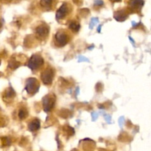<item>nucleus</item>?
I'll return each mask as SVG.
<instances>
[{
    "label": "nucleus",
    "instance_id": "f257e3e1",
    "mask_svg": "<svg viewBox=\"0 0 151 151\" xmlns=\"http://www.w3.org/2000/svg\"><path fill=\"white\" fill-rule=\"evenodd\" d=\"M40 84L38 80L35 78H29L27 80V84L25 90L27 93L30 95H34L39 90Z\"/></svg>",
    "mask_w": 151,
    "mask_h": 151
},
{
    "label": "nucleus",
    "instance_id": "f03ea898",
    "mask_svg": "<svg viewBox=\"0 0 151 151\" xmlns=\"http://www.w3.org/2000/svg\"><path fill=\"white\" fill-rule=\"evenodd\" d=\"M44 64V59L41 56L38 54H34L31 56L29 62L27 63V66L32 70H37L40 67L42 66Z\"/></svg>",
    "mask_w": 151,
    "mask_h": 151
},
{
    "label": "nucleus",
    "instance_id": "7ed1b4c3",
    "mask_svg": "<svg viewBox=\"0 0 151 151\" xmlns=\"http://www.w3.org/2000/svg\"><path fill=\"white\" fill-rule=\"evenodd\" d=\"M55 97L52 94H48L43 99V107L45 112H50L55 106Z\"/></svg>",
    "mask_w": 151,
    "mask_h": 151
},
{
    "label": "nucleus",
    "instance_id": "20e7f679",
    "mask_svg": "<svg viewBox=\"0 0 151 151\" xmlns=\"http://www.w3.org/2000/svg\"><path fill=\"white\" fill-rule=\"evenodd\" d=\"M55 38L56 44L58 45L59 47H62V46H64L65 44H66L69 41V37H68V35L64 32L63 30H60L58 31L55 34Z\"/></svg>",
    "mask_w": 151,
    "mask_h": 151
},
{
    "label": "nucleus",
    "instance_id": "39448f33",
    "mask_svg": "<svg viewBox=\"0 0 151 151\" xmlns=\"http://www.w3.org/2000/svg\"><path fill=\"white\" fill-rule=\"evenodd\" d=\"M53 77H54V71L51 68H47V69L44 70L41 74V80L45 84H51Z\"/></svg>",
    "mask_w": 151,
    "mask_h": 151
},
{
    "label": "nucleus",
    "instance_id": "423d86ee",
    "mask_svg": "<svg viewBox=\"0 0 151 151\" xmlns=\"http://www.w3.org/2000/svg\"><path fill=\"white\" fill-rule=\"evenodd\" d=\"M68 12H69V5H68L67 3H63L60 6V8L57 10V13H56V19L58 20L63 19V18H64L68 14Z\"/></svg>",
    "mask_w": 151,
    "mask_h": 151
},
{
    "label": "nucleus",
    "instance_id": "0eeeda50",
    "mask_svg": "<svg viewBox=\"0 0 151 151\" xmlns=\"http://www.w3.org/2000/svg\"><path fill=\"white\" fill-rule=\"evenodd\" d=\"M49 28L47 25H41L36 28V35L38 38H44L48 36Z\"/></svg>",
    "mask_w": 151,
    "mask_h": 151
},
{
    "label": "nucleus",
    "instance_id": "6e6552de",
    "mask_svg": "<svg viewBox=\"0 0 151 151\" xmlns=\"http://www.w3.org/2000/svg\"><path fill=\"white\" fill-rule=\"evenodd\" d=\"M144 0H130L129 7L131 10H139L144 5Z\"/></svg>",
    "mask_w": 151,
    "mask_h": 151
},
{
    "label": "nucleus",
    "instance_id": "1a4fd4ad",
    "mask_svg": "<svg viewBox=\"0 0 151 151\" xmlns=\"http://www.w3.org/2000/svg\"><path fill=\"white\" fill-rule=\"evenodd\" d=\"M128 13L125 10H117L114 13V19L118 22H123L128 18Z\"/></svg>",
    "mask_w": 151,
    "mask_h": 151
},
{
    "label": "nucleus",
    "instance_id": "9d476101",
    "mask_svg": "<svg viewBox=\"0 0 151 151\" xmlns=\"http://www.w3.org/2000/svg\"><path fill=\"white\" fill-rule=\"evenodd\" d=\"M28 127H29V130L30 131L38 130L40 128V121L38 119H37V118H35V119H33L32 121H31L29 122Z\"/></svg>",
    "mask_w": 151,
    "mask_h": 151
},
{
    "label": "nucleus",
    "instance_id": "9b49d317",
    "mask_svg": "<svg viewBox=\"0 0 151 151\" xmlns=\"http://www.w3.org/2000/svg\"><path fill=\"white\" fill-rule=\"evenodd\" d=\"M15 92L14 90H13L12 87H9L8 89L5 90V92L4 93V96H3V100H7V99H12L13 96H15Z\"/></svg>",
    "mask_w": 151,
    "mask_h": 151
},
{
    "label": "nucleus",
    "instance_id": "f8f14e48",
    "mask_svg": "<svg viewBox=\"0 0 151 151\" xmlns=\"http://www.w3.org/2000/svg\"><path fill=\"white\" fill-rule=\"evenodd\" d=\"M53 0H41L40 4L42 7H44L46 10H50L52 8Z\"/></svg>",
    "mask_w": 151,
    "mask_h": 151
},
{
    "label": "nucleus",
    "instance_id": "ddd939ff",
    "mask_svg": "<svg viewBox=\"0 0 151 151\" xmlns=\"http://www.w3.org/2000/svg\"><path fill=\"white\" fill-rule=\"evenodd\" d=\"M20 62H17L16 60H15V59H12L11 60L9 61V64H8V67L10 68H11V69L13 70H15L16 69V68H19V66H20Z\"/></svg>",
    "mask_w": 151,
    "mask_h": 151
},
{
    "label": "nucleus",
    "instance_id": "4468645a",
    "mask_svg": "<svg viewBox=\"0 0 151 151\" xmlns=\"http://www.w3.org/2000/svg\"><path fill=\"white\" fill-rule=\"evenodd\" d=\"M69 28H70L71 30H72L74 32H78L80 30V28H81V25H80V24L78 23V22H72L69 24Z\"/></svg>",
    "mask_w": 151,
    "mask_h": 151
},
{
    "label": "nucleus",
    "instance_id": "2eb2a0df",
    "mask_svg": "<svg viewBox=\"0 0 151 151\" xmlns=\"http://www.w3.org/2000/svg\"><path fill=\"white\" fill-rule=\"evenodd\" d=\"M27 114H28V112L27 111V110L24 109V108H22V109H20V110H19V118H21V119H24V118H26Z\"/></svg>",
    "mask_w": 151,
    "mask_h": 151
},
{
    "label": "nucleus",
    "instance_id": "dca6fc26",
    "mask_svg": "<svg viewBox=\"0 0 151 151\" xmlns=\"http://www.w3.org/2000/svg\"><path fill=\"white\" fill-rule=\"evenodd\" d=\"M1 142H2V144L4 146H8V145L10 144V140L9 138L7 137H4L1 139Z\"/></svg>",
    "mask_w": 151,
    "mask_h": 151
},
{
    "label": "nucleus",
    "instance_id": "f3484780",
    "mask_svg": "<svg viewBox=\"0 0 151 151\" xmlns=\"http://www.w3.org/2000/svg\"><path fill=\"white\" fill-rule=\"evenodd\" d=\"M95 5H99V6H101L103 4V1L102 0H96L95 3H94Z\"/></svg>",
    "mask_w": 151,
    "mask_h": 151
},
{
    "label": "nucleus",
    "instance_id": "a211bd4d",
    "mask_svg": "<svg viewBox=\"0 0 151 151\" xmlns=\"http://www.w3.org/2000/svg\"><path fill=\"white\" fill-rule=\"evenodd\" d=\"M4 123V118H0V127H3L5 125Z\"/></svg>",
    "mask_w": 151,
    "mask_h": 151
},
{
    "label": "nucleus",
    "instance_id": "6ab92c4d",
    "mask_svg": "<svg viewBox=\"0 0 151 151\" xmlns=\"http://www.w3.org/2000/svg\"><path fill=\"white\" fill-rule=\"evenodd\" d=\"M12 0H0V2L1 3H9L10 1H11Z\"/></svg>",
    "mask_w": 151,
    "mask_h": 151
},
{
    "label": "nucleus",
    "instance_id": "aec40b11",
    "mask_svg": "<svg viewBox=\"0 0 151 151\" xmlns=\"http://www.w3.org/2000/svg\"><path fill=\"white\" fill-rule=\"evenodd\" d=\"M111 1L112 2H119V1H121L122 0H111Z\"/></svg>",
    "mask_w": 151,
    "mask_h": 151
},
{
    "label": "nucleus",
    "instance_id": "412c9836",
    "mask_svg": "<svg viewBox=\"0 0 151 151\" xmlns=\"http://www.w3.org/2000/svg\"><path fill=\"white\" fill-rule=\"evenodd\" d=\"M1 27H2V22H1V21H0V28H1Z\"/></svg>",
    "mask_w": 151,
    "mask_h": 151
},
{
    "label": "nucleus",
    "instance_id": "4be33fe9",
    "mask_svg": "<svg viewBox=\"0 0 151 151\" xmlns=\"http://www.w3.org/2000/svg\"><path fill=\"white\" fill-rule=\"evenodd\" d=\"M0 64H1V59H0Z\"/></svg>",
    "mask_w": 151,
    "mask_h": 151
}]
</instances>
